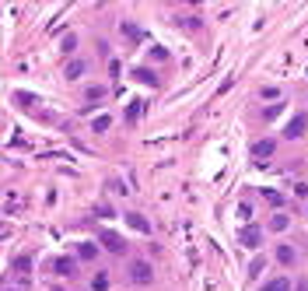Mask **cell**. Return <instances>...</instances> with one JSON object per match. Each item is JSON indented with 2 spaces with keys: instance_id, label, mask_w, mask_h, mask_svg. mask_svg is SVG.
<instances>
[{
  "instance_id": "2e32d148",
  "label": "cell",
  "mask_w": 308,
  "mask_h": 291,
  "mask_svg": "<svg viewBox=\"0 0 308 291\" xmlns=\"http://www.w3.org/2000/svg\"><path fill=\"white\" fill-rule=\"evenodd\" d=\"M14 102H21V105H38V95H32V92H14Z\"/></svg>"
},
{
  "instance_id": "8992f818",
  "label": "cell",
  "mask_w": 308,
  "mask_h": 291,
  "mask_svg": "<svg viewBox=\"0 0 308 291\" xmlns=\"http://www.w3.org/2000/svg\"><path fill=\"white\" fill-rule=\"evenodd\" d=\"M126 225H130L133 232H140V235H151V221H147L144 214H126Z\"/></svg>"
},
{
  "instance_id": "ffe728a7",
  "label": "cell",
  "mask_w": 308,
  "mask_h": 291,
  "mask_svg": "<svg viewBox=\"0 0 308 291\" xmlns=\"http://www.w3.org/2000/svg\"><path fill=\"white\" fill-rule=\"evenodd\" d=\"M263 267H266V260H263V256H256V260H252V263H249V274H252V277H256V274L263 270Z\"/></svg>"
},
{
  "instance_id": "e0dca14e",
  "label": "cell",
  "mask_w": 308,
  "mask_h": 291,
  "mask_svg": "<svg viewBox=\"0 0 308 291\" xmlns=\"http://www.w3.org/2000/svg\"><path fill=\"white\" fill-rule=\"evenodd\" d=\"M109 126H112V119H109V116H95V123H91V130H95V134H105Z\"/></svg>"
},
{
  "instance_id": "9c48e42d",
  "label": "cell",
  "mask_w": 308,
  "mask_h": 291,
  "mask_svg": "<svg viewBox=\"0 0 308 291\" xmlns=\"http://www.w3.org/2000/svg\"><path fill=\"white\" fill-rule=\"evenodd\" d=\"M259 291H291V281L287 277H273V281H266Z\"/></svg>"
},
{
  "instance_id": "5bb4252c",
  "label": "cell",
  "mask_w": 308,
  "mask_h": 291,
  "mask_svg": "<svg viewBox=\"0 0 308 291\" xmlns=\"http://www.w3.org/2000/svg\"><path fill=\"white\" fill-rule=\"evenodd\" d=\"M91 291H109V274L98 270L95 277H91Z\"/></svg>"
},
{
  "instance_id": "7c38bea8",
  "label": "cell",
  "mask_w": 308,
  "mask_h": 291,
  "mask_svg": "<svg viewBox=\"0 0 308 291\" xmlns=\"http://www.w3.org/2000/svg\"><path fill=\"white\" fill-rule=\"evenodd\" d=\"M270 228H273V232H287V228H291V217H287V214H273Z\"/></svg>"
},
{
  "instance_id": "9a60e30c",
  "label": "cell",
  "mask_w": 308,
  "mask_h": 291,
  "mask_svg": "<svg viewBox=\"0 0 308 291\" xmlns=\"http://www.w3.org/2000/svg\"><path fill=\"white\" fill-rule=\"evenodd\" d=\"M81 74H84V60H70V63H67V78L77 81Z\"/></svg>"
},
{
  "instance_id": "277c9868",
  "label": "cell",
  "mask_w": 308,
  "mask_h": 291,
  "mask_svg": "<svg viewBox=\"0 0 308 291\" xmlns=\"http://www.w3.org/2000/svg\"><path fill=\"white\" fill-rule=\"evenodd\" d=\"M308 130V116L305 113H298V116H291L287 119V126H284V137H287V140H298V137L305 134Z\"/></svg>"
},
{
  "instance_id": "7402d4cb",
  "label": "cell",
  "mask_w": 308,
  "mask_h": 291,
  "mask_svg": "<svg viewBox=\"0 0 308 291\" xmlns=\"http://www.w3.org/2000/svg\"><path fill=\"white\" fill-rule=\"evenodd\" d=\"M74 46H77V35H67V39H63V49H67V53H74Z\"/></svg>"
},
{
  "instance_id": "4fadbf2b",
  "label": "cell",
  "mask_w": 308,
  "mask_h": 291,
  "mask_svg": "<svg viewBox=\"0 0 308 291\" xmlns=\"http://www.w3.org/2000/svg\"><path fill=\"white\" fill-rule=\"evenodd\" d=\"M133 78H137V81H144V84H158V74H154V70H147V67H137Z\"/></svg>"
},
{
  "instance_id": "52a82bcc",
  "label": "cell",
  "mask_w": 308,
  "mask_h": 291,
  "mask_svg": "<svg viewBox=\"0 0 308 291\" xmlns=\"http://www.w3.org/2000/svg\"><path fill=\"white\" fill-rule=\"evenodd\" d=\"M273 151H277V140H256V144H252V158H270L273 155Z\"/></svg>"
},
{
  "instance_id": "ac0fdd59",
  "label": "cell",
  "mask_w": 308,
  "mask_h": 291,
  "mask_svg": "<svg viewBox=\"0 0 308 291\" xmlns=\"http://www.w3.org/2000/svg\"><path fill=\"white\" fill-rule=\"evenodd\" d=\"M105 98V88L102 84H88V102H102Z\"/></svg>"
},
{
  "instance_id": "8fae6325",
  "label": "cell",
  "mask_w": 308,
  "mask_h": 291,
  "mask_svg": "<svg viewBox=\"0 0 308 291\" xmlns=\"http://www.w3.org/2000/svg\"><path fill=\"white\" fill-rule=\"evenodd\" d=\"M263 200H266L270 207H284V193H277V190H259Z\"/></svg>"
},
{
  "instance_id": "30bf717a",
  "label": "cell",
  "mask_w": 308,
  "mask_h": 291,
  "mask_svg": "<svg viewBox=\"0 0 308 291\" xmlns=\"http://www.w3.org/2000/svg\"><path fill=\"white\" fill-rule=\"evenodd\" d=\"M77 256H81V260H95L98 246H95V242H81V246H77Z\"/></svg>"
},
{
  "instance_id": "7a4b0ae2",
  "label": "cell",
  "mask_w": 308,
  "mask_h": 291,
  "mask_svg": "<svg viewBox=\"0 0 308 291\" xmlns=\"http://www.w3.org/2000/svg\"><path fill=\"white\" fill-rule=\"evenodd\" d=\"M98 242H105V249L116 252V256L126 252V239H123L119 232H112V228H102V232H98Z\"/></svg>"
},
{
  "instance_id": "3957f363",
  "label": "cell",
  "mask_w": 308,
  "mask_h": 291,
  "mask_svg": "<svg viewBox=\"0 0 308 291\" xmlns=\"http://www.w3.org/2000/svg\"><path fill=\"white\" fill-rule=\"evenodd\" d=\"M130 281H133V284H151L154 281V267L147 263V260H133V263H130Z\"/></svg>"
},
{
  "instance_id": "d6986e66",
  "label": "cell",
  "mask_w": 308,
  "mask_h": 291,
  "mask_svg": "<svg viewBox=\"0 0 308 291\" xmlns=\"http://www.w3.org/2000/svg\"><path fill=\"white\" fill-rule=\"evenodd\" d=\"M140 113H144V102H140V98H133V102H130V109H126V119H137Z\"/></svg>"
},
{
  "instance_id": "6da1fadb",
  "label": "cell",
  "mask_w": 308,
  "mask_h": 291,
  "mask_svg": "<svg viewBox=\"0 0 308 291\" xmlns=\"http://www.w3.org/2000/svg\"><path fill=\"white\" fill-rule=\"evenodd\" d=\"M238 246L259 249V246H263V228H259V225H242V228H238Z\"/></svg>"
},
{
  "instance_id": "ba28073f",
  "label": "cell",
  "mask_w": 308,
  "mask_h": 291,
  "mask_svg": "<svg viewBox=\"0 0 308 291\" xmlns=\"http://www.w3.org/2000/svg\"><path fill=\"white\" fill-rule=\"evenodd\" d=\"M294 260H298L294 249H291L287 242H280V246H277V263H280V267H294Z\"/></svg>"
},
{
  "instance_id": "44dd1931",
  "label": "cell",
  "mask_w": 308,
  "mask_h": 291,
  "mask_svg": "<svg viewBox=\"0 0 308 291\" xmlns=\"http://www.w3.org/2000/svg\"><path fill=\"white\" fill-rule=\"evenodd\" d=\"M14 267H18V270H28V267H32V260H28V256H18V260H14Z\"/></svg>"
},
{
  "instance_id": "5b68a950",
  "label": "cell",
  "mask_w": 308,
  "mask_h": 291,
  "mask_svg": "<svg viewBox=\"0 0 308 291\" xmlns=\"http://www.w3.org/2000/svg\"><path fill=\"white\" fill-rule=\"evenodd\" d=\"M53 270H56L60 277H74V274H77V260H74V256H60L56 263H53Z\"/></svg>"
}]
</instances>
